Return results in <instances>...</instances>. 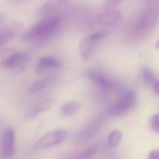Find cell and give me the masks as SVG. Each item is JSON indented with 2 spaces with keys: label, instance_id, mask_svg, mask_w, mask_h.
I'll return each mask as SVG.
<instances>
[{
  "label": "cell",
  "instance_id": "1",
  "mask_svg": "<svg viewBox=\"0 0 159 159\" xmlns=\"http://www.w3.org/2000/svg\"><path fill=\"white\" fill-rule=\"evenodd\" d=\"M60 18L57 16L43 17L23 33L22 40L36 43L45 41L55 34L60 26Z\"/></svg>",
  "mask_w": 159,
  "mask_h": 159
},
{
  "label": "cell",
  "instance_id": "2",
  "mask_svg": "<svg viewBox=\"0 0 159 159\" xmlns=\"http://www.w3.org/2000/svg\"><path fill=\"white\" fill-rule=\"evenodd\" d=\"M108 30H101L85 36L81 41L79 46L80 56L84 60L89 59L93 52L97 43L109 35Z\"/></svg>",
  "mask_w": 159,
  "mask_h": 159
},
{
  "label": "cell",
  "instance_id": "3",
  "mask_svg": "<svg viewBox=\"0 0 159 159\" xmlns=\"http://www.w3.org/2000/svg\"><path fill=\"white\" fill-rule=\"evenodd\" d=\"M66 133L64 130H57L44 135L35 144L34 149L41 150L58 146L66 139Z\"/></svg>",
  "mask_w": 159,
  "mask_h": 159
},
{
  "label": "cell",
  "instance_id": "4",
  "mask_svg": "<svg viewBox=\"0 0 159 159\" xmlns=\"http://www.w3.org/2000/svg\"><path fill=\"white\" fill-rule=\"evenodd\" d=\"M71 0H47L37 10L38 16L42 17L55 16L57 13L66 9Z\"/></svg>",
  "mask_w": 159,
  "mask_h": 159
},
{
  "label": "cell",
  "instance_id": "5",
  "mask_svg": "<svg viewBox=\"0 0 159 159\" xmlns=\"http://www.w3.org/2000/svg\"><path fill=\"white\" fill-rule=\"evenodd\" d=\"M135 94L133 91L125 93L122 98L112 105L108 110V113L113 117H119L127 113L134 105Z\"/></svg>",
  "mask_w": 159,
  "mask_h": 159
},
{
  "label": "cell",
  "instance_id": "6",
  "mask_svg": "<svg viewBox=\"0 0 159 159\" xmlns=\"http://www.w3.org/2000/svg\"><path fill=\"white\" fill-rule=\"evenodd\" d=\"M1 152L5 157H11L15 152V136L14 129L8 126L3 130L1 141Z\"/></svg>",
  "mask_w": 159,
  "mask_h": 159
},
{
  "label": "cell",
  "instance_id": "7",
  "mask_svg": "<svg viewBox=\"0 0 159 159\" xmlns=\"http://www.w3.org/2000/svg\"><path fill=\"white\" fill-rule=\"evenodd\" d=\"M30 58V55L25 52H18L11 55L3 60L1 63L2 68L7 69H14L24 66Z\"/></svg>",
  "mask_w": 159,
  "mask_h": 159
},
{
  "label": "cell",
  "instance_id": "8",
  "mask_svg": "<svg viewBox=\"0 0 159 159\" xmlns=\"http://www.w3.org/2000/svg\"><path fill=\"white\" fill-rule=\"evenodd\" d=\"M21 28L20 24L12 22L6 24L0 31V45L4 46L16 37Z\"/></svg>",
  "mask_w": 159,
  "mask_h": 159
},
{
  "label": "cell",
  "instance_id": "9",
  "mask_svg": "<svg viewBox=\"0 0 159 159\" xmlns=\"http://www.w3.org/2000/svg\"><path fill=\"white\" fill-rule=\"evenodd\" d=\"M53 99L45 98L39 101L30 107L25 114L27 120H31L37 117L39 114L49 110L52 105Z\"/></svg>",
  "mask_w": 159,
  "mask_h": 159
},
{
  "label": "cell",
  "instance_id": "10",
  "mask_svg": "<svg viewBox=\"0 0 159 159\" xmlns=\"http://www.w3.org/2000/svg\"><path fill=\"white\" fill-rule=\"evenodd\" d=\"M121 14L117 10H108L98 14L96 20L101 25L111 26L120 21Z\"/></svg>",
  "mask_w": 159,
  "mask_h": 159
},
{
  "label": "cell",
  "instance_id": "11",
  "mask_svg": "<svg viewBox=\"0 0 159 159\" xmlns=\"http://www.w3.org/2000/svg\"><path fill=\"white\" fill-rule=\"evenodd\" d=\"M87 76L92 81L105 89H111L113 86L112 82L97 70H90L88 71Z\"/></svg>",
  "mask_w": 159,
  "mask_h": 159
},
{
  "label": "cell",
  "instance_id": "12",
  "mask_svg": "<svg viewBox=\"0 0 159 159\" xmlns=\"http://www.w3.org/2000/svg\"><path fill=\"white\" fill-rule=\"evenodd\" d=\"M37 67L40 70L44 69H59L61 67V64L57 59L54 57L44 56L39 59Z\"/></svg>",
  "mask_w": 159,
  "mask_h": 159
},
{
  "label": "cell",
  "instance_id": "13",
  "mask_svg": "<svg viewBox=\"0 0 159 159\" xmlns=\"http://www.w3.org/2000/svg\"><path fill=\"white\" fill-rule=\"evenodd\" d=\"M51 81L52 78L51 77H45L39 79L31 84L29 88V91L32 93L41 92L45 89Z\"/></svg>",
  "mask_w": 159,
  "mask_h": 159
},
{
  "label": "cell",
  "instance_id": "14",
  "mask_svg": "<svg viewBox=\"0 0 159 159\" xmlns=\"http://www.w3.org/2000/svg\"><path fill=\"white\" fill-rule=\"evenodd\" d=\"M80 103L76 101H71L64 104L61 107V114L66 117H69L77 113L80 108Z\"/></svg>",
  "mask_w": 159,
  "mask_h": 159
},
{
  "label": "cell",
  "instance_id": "15",
  "mask_svg": "<svg viewBox=\"0 0 159 159\" xmlns=\"http://www.w3.org/2000/svg\"><path fill=\"white\" fill-rule=\"evenodd\" d=\"M142 75L145 83L149 86H154L156 82V77L151 70L144 67L142 70Z\"/></svg>",
  "mask_w": 159,
  "mask_h": 159
},
{
  "label": "cell",
  "instance_id": "16",
  "mask_svg": "<svg viewBox=\"0 0 159 159\" xmlns=\"http://www.w3.org/2000/svg\"><path fill=\"white\" fill-rule=\"evenodd\" d=\"M122 137V134L118 129L113 130L110 134L108 138V144L111 148H114L119 145Z\"/></svg>",
  "mask_w": 159,
  "mask_h": 159
},
{
  "label": "cell",
  "instance_id": "17",
  "mask_svg": "<svg viewBox=\"0 0 159 159\" xmlns=\"http://www.w3.org/2000/svg\"><path fill=\"white\" fill-rule=\"evenodd\" d=\"M149 124L152 131L159 134V114L152 116L150 120Z\"/></svg>",
  "mask_w": 159,
  "mask_h": 159
},
{
  "label": "cell",
  "instance_id": "18",
  "mask_svg": "<svg viewBox=\"0 0 159 159\" xmlns=\"http://www.w3.org/2000/svg\"><path fill=\"white\" fill-rule=\"evenodd\" d=\"M98 148L96 147H92L85 149L81 154V158H90L94 155L97 152Z\"/></svg>",
  "mask_w": 159,
  "mask_h": 159
},
{
  "label": "cell",
  "instance_id": "19",
  "mask_svg": "<svg viewBox=\"0 0 159 159\" xmlns=\"http://www.w3.org/2000/svg\"><path fill=\"white\" fill-rule=\"evenodd\" d=\"M148 158L149 159H159V150L152 151L149 154Z\"/></svg>",
  "mask_w": 159,
  "mask_h": 159
},
{
  "label": "cell",
  "instance_id": "20",
  "mask_svg": "<svg viewBox=\"0 0 159 159\" xmlns=\"http://www.w3.org/2000/svg\"><path fill=\"white\" fill-rule=\"evenodd\" d=\"M122 0H108V4L111 5H116L119 4Z\"/></svg>",
  "mask_w": 159,
  "mask_h": 159
},
{
  "label": "cell",
  "instance_id": "21",
  "mask_svg": "<svg viewBox=\"0 0 159 159\" xmlns=\"http://www.w3.org/2000/svg\"><path fill=\"white\" fill-rule=\"evenodd\" d=\"M154 92L155 93L159 94V81L156 82L154 86Z\"/></svg>",
  "mask_w": 159,
  "mask_h": 159
},
{
  "label": "cell",
  "instance_id": "22",
  "mask_svg": "<svg viewBox=\"0 0 159 159\" xmlns=\"http://www.w3.org/2000/svg\"><path fill=\"white\" fill-rule=\"evenodd\" d=\"M155 46L156 49L159 50V40L156 42V43H155Z\"/></svg>",
  "mask_w": 159,
  "mask_h": 159
},
{
  "label": "cell",
  "instance_id": "23",
  "mask_svg": "<svg viewBox=\"0 0 159 159\" xmlns=\"http://www.w3.org/2000/svg\"><path fill=\"white\" fill-rule=\"evenodd\" d=\"M16 1H24L25 0H16Z\"/></svg>",
  "mask_w": 159,
  "mask_h": 159
}]
</instances>
